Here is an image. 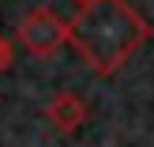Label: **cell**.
I'll return each instance as SVG.
<instances>
[{
    "label": "cell",
    "mask_w": 154,
    "mask_h": 147,
    "mask_svg": "<svg viewBox=\"0 0 154 147\" xmlns=\"http://www.w3.org/2000/svg\"><path fill=\"white\" fill-rule=\"evenodd\" d=\"M8 68H11V42L0 34V75H4Z\"/></svg>",
    "instance_id": "4"
},
{
    "label": "cell",
    "mask_w": 154,
    "mask_h": 147,
    "mask_svg": "<svg viewBox=\"0 0 154 147\" xmlns=\"http://www.w3.org/2000/svg\"><path fill=\"white\" fill-rule=\"evenodd\" d=\"M45 117H49V125L57 128L60 136H72V132H79L90 121V106L83 102V94H75V91H57V94L45 102Z\"/></svg>",
    "instance_id": "3"
},
{
    "label": "cell",
    "mask_w": 154,
    "mask_h": 147,
    "mask_svg": "<svg viewBox=\"0 0 154 147\" xmlns=\"http://www.w3.org/2000/svg\"><path fill=\"white\" fill-rule=\"evenodd\" d=\"M15 38H19V45L30 53V57L45 60V57H53L57 49L68 45V19H60L53 8L38 4V8H30V11L19 19Z\"/></svg>",
    "instance_id": "2"
},
{
    "label": "cell",
    "mask_w": 154,
    "mask_h": 147,
    "mask_svg": "<svg viewBox=\"0 0 154 147\" xmlns=\"http://www.w3.org/2000/svg\"><path fill=\"white\" fill-rule=\"evenodd\" d=\"M75 4H87V0H75Z\"/></svg>",
    "instance_id": "5"
},
{
    "label": "cell",
    "mask_w": 154,
    "mask_h": 147,
    "mask_svg": "<svg viewBox=\"0 0 154 147\" xmlns=\"http://www.w3.org/2000/svg\"><path fill=\"white\" fill-rule=\"evenodd\" d=\"M150 23L128 0H87L68 19V42L94 75H113L143 49Z\"/></svg>",
    "instance_id": "1"
}]
</instances>
